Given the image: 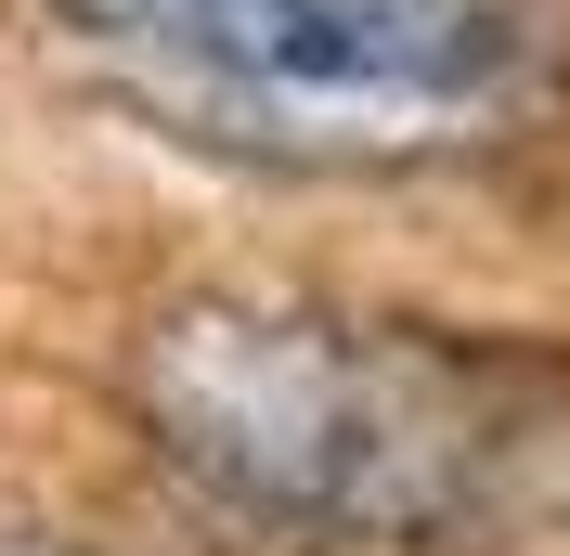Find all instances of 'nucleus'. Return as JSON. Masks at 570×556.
<instances>
[{"label":"nucleus","instance_id":"nucleus-2","mask_svg":"<svg viewBox=\"0 0 570 556\" xmlns=\"http://www.w3.org/2000/svg\"><path fill=\"white\" fill-rule=\"evenodd\" d=\"M156 440L259 518L415 530L480 466V415L441 349L324 311H181L142 349Z\"/></svg>","mask_w":570,"mask_h":556},{"label":"nucleus","instance_id":"nucleus-1","mask_svg":"<svg viewBox=\"0 0 570 556\" xmlns=\"http://www.w3.org/2000/svg\"><path fill=\"white\" fill-rule=\"evenodd\" d=\"M181 117L337 169L493 142L570 52V0H39Z\"/></svg>","mask_w":570,"mask_h":556}]
</instances>
